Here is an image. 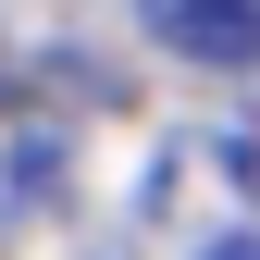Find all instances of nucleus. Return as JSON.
<instances>
[{
	"instance_id": "nucleus-1",
	"label": "nucleus",
	"mask_w": 260,
	"mask_h": 260,
	"mask_svg": "<svg viewBox=\"0 0 260 260\" xmlns=\"http://www.w3.org/2000/svg\"><path fill=\"white\" fill-rule=\"evenodd\" d=\"M149 38L174 62H211V75H260V0H137Z\"/></svg>"
},
{
	"instance_id": "nucleus-2",
	"label": "nucleus",
	"mask_w": 260,
	"mask_h": 260,
	"mask_svg": "<svg viewBox=\"0 0 260 260\" xmlns=\"http://www.w3.org/2000/svg\"><path fill=\"white\" fill-rule=\"evenodd\" d=\"M199 260H260V236H211V248H199Z\"/></svg>"
}]
</instances>
